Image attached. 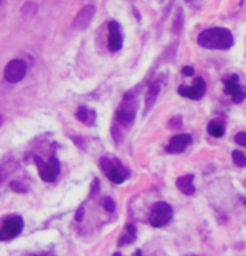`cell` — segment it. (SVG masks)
Returning a JSON list of instances; mask_svg holds the SVG:
<instances>
[{"label":"cell","instance_id":"cell-4","mask_svg":"<svg viewBox=\"0 0 246 256\" xmlns=\"http://www.w3.org/2000/svg\"><path fill=\"white\" fill-rule=\"evenodd\" d=\"M40 178L46 182H53L60 173V163L55 156H51L46 162L41 158H34Z\"/></svg>","mask_w":246,"mask_h":256},{"label":"cell","instance_id":"cell-2","mask_svg":"<svg viewBox=\"0 0 246 256\" xmlns=\"http://www.w3.org/2000/svg\"><path fill=\"white\" fill-rule=\"evenodd\" d=\"M100 166L107 178L112 182L117 184L124 182L129 176L127 169L118 160H112L110 158H103L100 160Z\"/></svg>","mask_w":246,"mask_h":256},{"label":"cell","instance_id":"cell-25","mask_svg":"<svg viewBox=\"0 0 246 256\" xmlns=\"http://www.w3.org/2000/svg\"><path fill=\"white\" fill-rule=\"evenodd\" d=\"M126 232H127L129 235L133 236V237L136 236V228L133 224H131L126 226Z\"/></svg>","mask_w":246,"mask_h":256},{"label":"cell","instance_id":"cell-1","mask_svg":"<svg viewBox=\"0 0 246 256\" xmlns=\"http://www.w3.org/2000/svg\"><path fill=\"white\" fill-rule=\"evenodd\" d=\"M231 31L223 27H213L202 31L197 36L200 46L210 50H227L234 46Z\"/></svg>","mask_w":246,"mask_h":256},{"label":"cell","instance_id":"cell-23","mask_svg":"<svg viewBox=\"0 0 246 256\" xmlns=\"http://www.w3.org/2000/svg\"><path fill=\"white\" fill-rule=\"evenodd\" d=\"M182 74L185 75V76H187V77L192 76V75L194 74V70H193V68H191V66H184L183 70H182Z\"/></svg>","mask_w":246,"mask_h":256},{"label":"cell","instance_id":"cell-21","mask_svg":"<svg viewBox=\"0 0 246 256\" xmlns=\"http://www.w3.org/2000/svg\"><path fill=\"white\" fill-rule=\"evenodd\" d=\"M36 9H37V5L34 3L31 2H27L24 6L23 12L26 14H34L36 12Z\"/></svg>","mask_w":246,"mask_h":256},{"label":"cell","instance_id":"cell-13","mask_svg":"<svg viewBox=\"0 0 246 256\" xmlns=\"http://www.w3.org/2000/svg\"><path fill=\"white\" fill-rule=\"evenodd\" d=\"M193 180H194L193 175L182 176L179 178H177L176 186L183 194L190 196L195 192V187L193 186Z\"/></svg>","mask_w":246,"mask_h":256},{"label":"cell","instance_id":"cell-7","mask_svg":"<svg viewBox=\"0 0 246 256\" xmlns=\"http://www.w3.org/2000/svg\"><path fill=\"white\" fill-rule=\"evenodd\" d=\"M135 116L136 110L134 100L131 97H126L116 114V120L121 126L128 127L133 123Z\"/></svg>","mask_w":246,"mask_h":256},{"label":"cell","instance_id":"cell-3","mask_svg":"<svg viewBox=\"0 0 246 256\" xmlns=\"http://www.w3.org/2000/svg\"><path fill=\"white\" fill-rule=\"evenodd\" d=\"M172 216L173 210L171 206L164 202H158L153 204L149 222L154 228H163L171 221Z\"/></svg>","mask_w":246,"mask_h":256},{"label":"cell","instance_id":"cell-14","mask_svg":"<svg viewBox=\"0 0 246 256\" xmlns=\"http://www.w3.org/2000/svg\"><path fill=\"white\" fill-rule=\"evenodd\" d=\"M160 84H153L147 90V94L145 95V112H147L156 102L159 94H160Z\"/></svg>","mask_w":246,"mask_h":256},{"label":"cell","instance_id":"cell-6","mask_svg":"<svg viewBox=\"0 0 246 256\" xmlns=\"http://www.w3.org/2000/svg\"><path fill=\"white\" fill-rule=\"evenodd\" d=\"M27 66L23 60L14 58L10 60L4 70L5 80L11 84H16L22 81L26 75Z\"/></svg>","mask_w":246,"mask_h":256},{"label":"cell","instance_id":"cell-8","mask_svg":"<svg viewBox=\"0 0 246 256\" xmlns=\"http://www.w3.org/2000/svg\"><path fill=\"white\" fill-rule=\"evenodd\" d=\"M223 92L226 95H232V100L235 104L241 103L246 98V90L239 84V78L235 74L225 81Z\"/></svg>","mask_w":246,"mask_h":256},{"label":"cell","instance_id":"cell-22","mask_svg":"<svg viewBox=\"0 0 246 256\" xmlns=\"http://www.w3.org/2000/svg\"><path fill=\"white\" fill-rule=\"evenodd\" d=\"M234 141L236 144H239L240 146H243L246 148V132H238L234 136Z\"/></svg>","mask_w":246,"mask_h":256},{"label":"cell","instance_id":"cell-9","mask_svg":"<svg viewBox=\"0 0 246 256\" xmlns=\"http://www.w3.org/2000/svg\"><path fill=\"white\" fill-rule=\"evenodd\" d=\"M206 88L207 84L205 80L201 77H197L194 80V84L192 86H180L177 92L182 97L188 98L190 100H199L206 92Z\"/></svg>","mask_w":246,"mask_h":256},{"label":"cell","instance_id":"cell-15","mask_svg":"<svg viewBox=\"0 0 246 256\" xmlns=\"http://www.w3.org/2000/svg\"><path fill=\"white\" fill-rule=\"evenodd\" d=\"M15 168H16V163L13 158L3 160L0 162V186L4 182V180L12 173Z\"/></svg>","mask_w":246,"mask_h":256},{"label":"cell","instance_id":"cell-16","mask_svg":"<svg viewBox=\"0 0 246 256\" xmlns=\"http://www.w3.org/2000/svg\"><path fill=\"white\" fill-rule=\"evenodd\" d=\"M76 117L79 121H81L82 123H85L87 125H93L95 120L94 112L87 110L86 108H80L76 112Z\"/></svg>","mask_w":246,"mask_h":256},{"label":"cell","instance_id":"cell-20","mask_svg":"<svg viewBox=\"0 0 246 256\" xmlns=\"http://www.w3.org/2000/svg\"><path fill=\"white\" fill-rule=\"evenodd\" d=\"M10 187L12 188L13 191L16 192V193H25L27 191L24 184L20 182H12L11 184H10Z\"/></svg>","mask_w":246,"mask_h":256},{"label":"cell","instance_id":"cell-12","mask_svg":"<svg viewBox=\"0 0 246 256\" xmlns=\"http://www.w3.org/2000/svg\"><path fill=\"white\" fill-rule=\"evenodd\" d=\"M109 36L108 46L111 51H118L122 47V36L119 31V25L116 22H111L108 25Z\"/></svg>","mask_w":246,"mask_h":256},{"label":"cell","instance_id":"cell-5","mask_svg":"<svg viewBox=\"0 0 246 256\" xmlns=\"http://www.w3.org/2000/svg\"><path fill=\"white\" fill-rule=\"evenodd\" d=\"M24 226V219L21 216L6 219L0 228V241H8L17 237L22 233Z\"/></svg>","mask_w":246,"mask_h":256},{"label":"cell","instance_id":"cell-10","mask_svg":"<svg viewBox=\"0 0 246 256\" xmlns=\"http://www.w3.org/2000/svg\"><path fill=\"white\" fill-rule=\"evenodd\" d=\"M95 8L94 5H86L82 9L77 12L76 16L73 20L72 27L75 30H84L89 24H91L94 18Z\"/></svg>","mask_w":246,"mask_h":256},{"label":"cell","instance_id":"cell-18","mask_svg":"<svg viewBox=\"0 0 246 256\" xmlns=\"http://www.w3.org/2000/svg\"><path fill=\"white\" fill-rule=\"evenodd\" d=\"M232 158H233V162L236 166L246 167V156L242 152L234 150L232 154Z\"/></svg>","mask_w":246,"mask_h":256},{"label":"cell","instance_id":"cell-17","mask_svg":"<svg viewBox=\"0 0 246 256\" xmlns=\"http://www.w3.org/2000/svg\"><path fill=\"white\" fill-rule=\"evenodd\" d=\"M208 132L211 134L212 138H219L224 136L225 130L220 124L216 123L215 121H211L208 125Z\"/></svg>","mask_w":246,"mask_h":256},{"label":"cell","instance_id":"cell-26","mask_svg":"<svg viewBox=\"0 0 246 256\" xmlns=\"http://www.w3.org/2000/svg\"><path fill=\"white\" fill-rule=\"evenodd\" d=\"M134 256H141V250H137V252L134 254Z\"/></svg>","mask_w":246,"mask_h":256},{"label":"cell","instance_id":"cell-19","mask_svg":"<svg viewBox=\"0 0 246 256\" xmlns=\"http://www.w3.org/2000/svg\"><path fill=\"white\" fill-rule=\"evenodd\" d=\"M102 206H103L104 210L108 212H113L114 210H116V204L110 197H106L105 198H103Z\"/></svg>","mask_w":246,"mask_h":256},{"label":"cell","instance_id":"cell-29","mask_svg":"<svg viewBox=\"0 0 246 256\" xmlns=\"http://www.w3.org/2000/svg\"><path fill=\"white\" fill-rule=\"evenodd\" d=\"M244 204H245V206H246V200H244Z\"/></svg>","mask_w":246,"mask_h":256},{"label":"cell","instance_id":"cell-27","mask_svg":"<svg viewBox=\"0 0 246 256\" xmlns=\"http://www.w3.org/2000/svg\"><path fill=\"white\" fill-rule=\"evenodd\" d=\"M113 256H121V254H118V252H116V254H115Z\"/></svg>","mask_w":246,"mask_h":256},{"label":"cell","instance_id":"cell-11","mask_svg":"<svg viewBox=\"0 0 246 256\" xmlns=\"http://www.w3.org/2000/svg\"><path fill=\"white\" fill-rule=\"evenodd\" d=\"M191 142V136L188 134H181L178 136H174L169 143L167 144L165 150L169 154H181L186 150V148Z\"/></svg>","mask_w":246,"mask_h":256},{"label":"cell","instance_id":"cell-24","mask_svg":"<svg viewBox=\"0 0 246 256\" xmlns=\"http://www.w3.org/2000/svg\"><path fill=\"white\" fill-rule=\"evenodd\" d=\"M84 216H85V210L84 208H80L78 211L76 212V215H75V220L77 222L83 221L84 219Z\"/></svg>","mask_w":246,"mask_h":256},{"label":"cell","instance_id":"cell-28","mask_svg":"<svg viewBox=\"0 0 246 256\" xmlns=\"http://www.w3.org/2000/svg\"><path fill=\"white\" fill-rule=\"evenodd\" d=\"M1 123H2V118L0 116V125H1Z\"/></svg>","mask_w":246,"mask_h":256}]
</instances>
